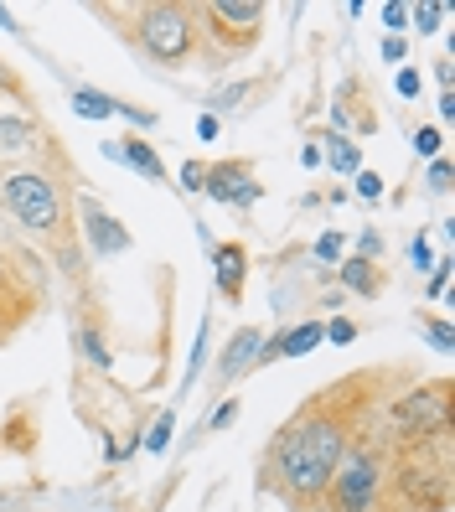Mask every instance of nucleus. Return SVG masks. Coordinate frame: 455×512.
I'll return each mask as SVG.
<instances>
[{
  "label": "nucleus",
  "mask_w": 455,
  "mask_h": 512,
  "mask_svg": "<svg viewBox=\"0 0 455 512\" xmlns=\"http://www.w3.org/2000/svg\"><path fill=\"white\" fill-rule=\"evenodd\" d=\"M264 16H269V6H259V0H202L197 6V32L207 42L212 68L254 52L259 37H264Z\"/></svg>",
  "instance_id": "0eeeda50"
},
{
  "label": "nucleus",
  "mask_w": 455,
  "mask_h": 512,
  "mask_svg": "<svg viewBox=\"0 0 455 512\" xmlns=\"http://www.w3.org/2000/svg\"><path fill=\"white\" fill-rule=\"evenodd\" d=\"M450 476H455V430L424 440V445H409V450H393V461H388L393 512H445Z\"/></svg>",
  "instance_id": "20e7f679"
},
{
  "label": "nucleus",
  "mask_w": 455,
  "mask_h": 512,
  "mask_svg": "<svg viewBox=\"0 0 455 512\" xmlns=\"http://www.w3.org/2000/svg\"><path fill=\"white\" fill-rule=\"evenodd\" d=\"M383 57H388V63H399V57H404V37H388L383 42Z\"/></svg>",
  "instance_id": "2f4dec72"
},
{
  "label": "nucleus",
  "mask_w": 455,
  "mask_h": 512,
  "mask_svg": "<svg viewBox=\"0 0 455 512\" xmlns=\"http://www.w3.org/2000/svg\"><path fill=\"white\" fill-rule=\"evenodd\" d=\"M73 218L83 223L78 228V244H88L99 259H109V254H125L135 238H130V228L119 223L114 213H104V207L94 202V197H73Z\"/></svg>",
  "instance_id": "1a4fd4ad"
},
{
  "label": "nucleus",
  "mask_w": 455,
  "mask_h": 512,
  "mask_svg": "<svg viewBox=\"0 0 455 512\" xmlns=\"http://www.w3.org/2000/svg\"><path fill=\"white\" fill-rule=\"evenodd\" d=\"M419 326H424V337L435 342V352H450V347H455V337H450L445 321H419Z\"/></svg>",
  "instance_id": "a211bd4d"
},
{
  "label": "nucleus",
  "mask_w": 455,
  "mask_h": 512,
  "mask_svg": "<svg viewBox=\"0 0 455 512\" xmlns=\"http://www.w3.org/2000/svg\"><path fill=\"white\" fill-rule=\"evenodd\" d=\"M342 254V233H321L316 238V259H337Z\"/></svg>",
  "instance_id": "5701e85b"
},
{
  "label": "nucleus",
  "mask_w": 455,
  "mask_h": 512,
  "mask_svg": "<svg viewBox=\"0 0 455 512\" xmlns=\"http://www.w3.org/2000/svg\"><path fill=\"white\" fill-rule=\"evenodd\" d=\"M378 16H383L388 32H404V26H409V6H399V0H388V6H383Z\"/></svg>",
  "instance_id": "6ab92c4d"
},
{
  "label": "nucleus",
  "mask_w": 455,
  "mask_h": 512,
  "mask_svg": "<svg viewBox=\"0 0 455 512\" xmlns=\"http://www.w3.org/2000/svg\"><path fill=\"white\" fill-rule=\"evenodd\" d=\"M326 145H331V150H326L321 161H326L331 171H337V176H357V171H362V150H357L347 135H331Z\"/></svg>",
  "instance_id": "dca6fc26"
},
{
  "label": "nucleus",
  "mask_w": 455,
  "mask_h": 512,
  "mask_svg": "<svg viewBox=\"0 0 455 512\" xmlns=\"http://www.w3.org/2000/svg\"><path fill=\"white\" fill-rule=\"evenodd\" d=\"M430 192H450V161H435L430 166Z\"/></svg>",
  "instance_id": "393cba45"
},
{
  "label": "nucleus",
  "mask_w": 455,
  "mask_h": 512,
  "mask_svg": "<svg viewBox=\"0 0 455 512\" xmlns=\"http://www.w3.org/2000/svg\"><path fill=\"white\" fill-rule=\"evenodd\" d=\"M331 125L352 130V135H373L378 130V109H368V78L347 73L337 83V99H331Z\"/></svg>",
  "instance_id": "9d476101"
},
{
  "label": "nucleus",
  "mask_w": 455,
  "mask_h": 512,
  "mask_svg": "<svg viewBox=\"0 0 455 512\" xmlns=\"http://www.w3.org/2000/svg\"><path fill=\"white\" fill-rule=\"evenodd\" d=\"M414 150H419V156H435V161H440V130H419V135H414Z\"/></svg>",
  "instance_id": "4be33fe9"
},
{
  "label": "nucleus",
  "mask_w": 455,
  "mask_h": 512,
  "mask_svg": "<svg viewBox=\"0 0 455 512\" xmlns=\"http://www.w3.org/2000/svg\"><path fill=\"white\" fill-rule=\"evenodd\" d=\"M419 373L409 363H378V368H357L342 373L337 383H321L306 404H295V414L269 435L264 456H259V492L285 502L290 512H306L326 502V487L337 476L342 456L352 440L378 419V409L409 388Z\"/></svg>",
  "instance_id": "f257e3e1"
},
{
  "label": "nucleus",
  "mask_w": 455,
  "mask_h": 512,
  "mask_svg": "<svg viewBox=\"0 0 455 512\" xmlns=\"http://www.w3.org/2000/svg\"><path fill=\"white\" fill-rule=\"evenodd\" d=\"M373 254H383V238L368 228V233H362V244H357V259H373Z\"/></svg>",
  "instance_id": "bb28decb"
},
{
  "label": "nucleus",
  "mask_w": 455,
  "mask_h": 512,
  "mask_svg": "<svg viewBox=\"0 0 455 512\" xmlns=\"http://www.w3.org/2000/svg\"><path fill=\"white\" fill-rule=\"evenodd\" d=\"M109 156H114V161H125L130 171H140L145 182H171L166 166H161V156H156V145L140 140V135H130V140H109Z\"/></svg>",
  "instance_id": "4468645a"
},
{
  "label": "nucleus",
  "mask_w": 455,
  "mask_h": 512,
  "mask_svg": "<svg viewBox=\"0 0 455 512\" xmlns=\"http://www.w3.org/2000/svg\"><path fill=\"white\" fill-rule=\"evenodd\" d=\"M42 295H47V280H42V264L37 254H26L21 244H11L0 233V352H6L21 326L42 311Z\"/></svg>",
  "instance_id": "423d86ee"
},
{
  "label": "nucleus",
  "mask_w": 455,
  "mask_h": 512,
  "mask_svg": "<svg viewBox=\"0 0 455 512\" xmlns=\"http://www.w3.org/2000/svg\"><path fill=\"white\" fill-rule=\"evenodd\" d=\"M52 130H42V119L26 104H0V156H21V150L47 145Z\"/></svg>",
  "instance_id": "9b49d317"
},
{
  "label": "nucleus",
  "mask_w": 455,
  "mask_h": 512,
  "mask_svg": "<svg viewBox=\"0 0 455 512\" xmlns=\"http://www.w3.org/2000/svg\"><path fill=\"white\" fill-rule=\"evenodd\" d=\"M259 347H264V331L259 326H238L228 337V347H223V357H218V368H212V388H228L238 373H249Z\"/></svg>",
  "instance_id": "f8f14e48"
},
{
  "label": "nucleus",
  "mask_w": 455,
  "mask_h": 512,
  "mask_svg": "<svg viewBox=\"0 0 455 512\" xmlns=\"http://www.w3.org/2000/svg\"><path fill=\"white\" fill-rule=\"evenodd\" d=\"M202 182H207V161H187V166H181V187H187V192H202Z\"/></svg>",
  "instance_id": "aec40b11"
},
{
  "label": "nucleus",
  "mask_w": 455,
  "mask_h": 512,
  "mask_svg": "<svg viewBox=\"0 0 455 512\" xmlns=\"http://www.w3.org/2000/svg\"><path fill=\"white\" fill-rule=\"evenodd\" d=\"M419 88H424V78H419L414 68H404V73H399V94H404V99H414Z\"/></svg>",
  "instance_id": "cd10ccee"
},
{
  "label": "nucleus",
  "mask_w": 455,
  "mask_h": 512,
  "mask_svg": "<svg viewBox=\"0 0 455 512\" xmlns=\"http://www.w3.org/2000/svg\"><path fill=\"white\" fill-rule=\"evenodd\" d=\"M352 337H357L352 321H331V326H326V342H352Z\"/></svg>",
  "instance_id": "a878e982"
},
{
  "label": "nucleus",
  "mask_w": 455,
  "mask_h": 512,
  "mask_svg": "<svg viewBox=\"0 0 455 512\" xmlns=\"http://www.w3.org/2000/svg\"><path fill=\"white\" fill-rule=\"evenodd\" d=\"M218 130H223L218 114H202V119H197V135H202V140H218Z\"/></svg>",
  "instance_id": "c85d7f7f"
},
{
  "label": "nucleus",
  "mask_w": 455,
  "mask_h": 512,
  "mask_svg": "<svg viewBox=\"0 0 455 512\" xmlns=\"http://www.w3.org/2000/svg\"><path fill=\"white\" fill-rule=\"evenodd\" d=\"M114 104H119V99L99 94V88H78V94H73V109H78L83 119H104V114H114Z\"/></svg>",
  "instance_id": "f3484780"
},
{
  "label": "nucleus",
  "mask_w": 455,
  "mask_h": 512,
  "mask_svg": "<svg viewBox=\"0 0 455 512\" xmlns=\"http://www.w3.org/2000/svg\"><path fill=\"white\" fill-rule=\"evenodd\" d=\"M435 16H445V11L440 6H409V21L419 26V32H435V26H440Z\"/></svg>",
  "instance_id": "412c9836"
},
{
  "label": "nucleus",
  "mask_w": 455,
  "mask_h": 512,
  "mask_svg": "<svg viewBox=\"0 0 455 512\" xmlns=\"http://www.w3.org/2000/svg\"><path fill=\"white\" fill-rule=\"evenodd\" d=\"M99 16L114 21V32L125 37L145 63L156 68H192V63H207V42L197 32V6L192 0H135V6H94Z\"/></svg>",
  "instance_id": "7ed1b4c3"
},
{
  "label": "nucleus",
  "mask_w": 455,
  "mask_h": 512,
  "mask_svg": "<svg viewBox=\"0 0 455 512\" xmlns=\"http://www.w3.org/2000/svg\"><path fill=\"white\" fill-rule=\"evenodd\" d=\"M373 425L393 450H409V445H424L435 435H450L455 430V383L445 373L414 378L409 388H399V394L378 409Z\"/></svg>",
  "instance_id": "39448f33"
},
{
  "label": "nucleus",
  "mask_w": 455,
  "mask_h": 512,
  "mask_svg": "<svg viewBox=\"0 0 455 512\" xmlns=\"http://www.w3.org/2000/svg\"><path fill=\"white\" fill-rule=\"evenodd\" d=\"M445 285H450V259H440V264H435V280H430V295H445Z\"/></svg>",
  "instance_id": "c756f323"
},
{
  "label": "nucleus",
  "mask_w": 455,
  "mask_h": 512,
  "mask_svg": "<svg viewBox=\"0 0 455 512\" xmlns=\"http://www.w3.org/2000/svg\"><path fill=\"white\" fill-rule=\"evenodd\" d=\"M166 435H171V414H161V425H156V435H150V445L161 450V445H166Z\"/></svg>",
  "instance_id": "473e14b6"
},
{
  "label": "nucleus",
  "mask_w": 455,
  "mask_h": 512,
  "mask_svg": "<svg viewBox=\"0 0 455 512\" xmlns=\"http://www.w3.org/2000/svg\"><path fill=\"white\" fill-rule=\"evenodd\" d=\"M306 512H331V507H326V502H316V507H306Z\"/></svg>",
  "instance_id": "f704fd0d"
},
{
  "label": "nucleus",
  "mask_w": 455,
  "mask_h": 512,
  "mask_svg": "<svg viewBox=\"0 0 455 512\" xmlns=\"http://www.w3.org/2000/svg\"><path fill=\"white\" fill-rule=\"evenodd\" d=\"M233 414H238V404L228 399V404H223L218 414H207V430H223V425H228V419H233Z\"/></svg>",
  "instance_id": "7c9ffc66"
},
{
  "label": "nucleus",
  "mask_w": 455,
  "mask_h": 512,
  "mask_svg": "<svg viewBox=\"0 0 455 512\" xmlns=\"http://www.w3.org/2000/svg\"><path fill=\"white\" fill-rule=\"evenodd\" d=\"M357 197H368V202H373V197H383V182H378L373 171H357Z\"/></svg>",
  "instance_id": "b1692460"
},
{
  "label": "nucleus",
  "mask_w": 455,
  "mask_h": 512,
  "mask_svg": "<svg viewBox=\"0 0 455 512\" xmlns=\"http://www.w3.org/2000/svg\"><path fill=\"white\" fill-rule=\"evenodd\" d=\"M244 280H249V249L228 238V244L212 249V285H218V295L228 306H238L244 300Z\"/></svg>",
  "instance_id": "ddd939ff"
},
{
  "label": "nucleus",
  "mask_w": 455,
  "mask_h": 512,
  "mask_svg": "<svg viewBox=\"0 0 455 512\" xmlns=\"http://www.w3.org/2000/svg\"><path fill=\"white\" fill-rule=\"evenodd\" d=\"M435 73H440V83H445V94H450V78H455V63H450V57H440V68H435Z\"/></svg>",
  "instance_id": "72a5a7b5"
},
{
  "label": "nucleus",
  "mask_w": 455,
  "mask_h": 512,
  "mask_svg": "<svg viewBox=\"0 0 455 512\" xmlns=\"http://www.w3.org/2000/svg\"><path fill=\"white\" fill-rule=\"evenodd\" d=\"M202 192H207L212 202H223V207H254V202L264 197L259 171H254V161H244V156H233V161H212V166H207Z\"/></svg>",
  "instance_id": "6e6552de"
},
{
  "label": "nucleus",
  "mask_w": 455,
  "mask_h": 512,
  "mask_svg": "<svg viewBox=\"0 0 455 512\" xmlns=\"http://www.w3.org/2000/svg\"><path fill=\"white\" fill-rule=\"evenodd\" d=\"M337 280H342L352 295H362V300H378V295H383V285H388L383 264H373V259H357V254L337 269Z\"/></svg>",
  "instance_id": "2eb2a0df"
},
{
  "label": "nucleus",
  "mask_w": 455,
  "mask_h": 512,
  "mask_svg": "<svg viewBox=\"0 0 455 512\" xmlns=\"http://www.w3.org/2000/svg\"><path fill=\"white\" fill-rule=\"evenodd\" d=\"M0 207L16 218V228L47 249L57 269L78 275L83 269V244L73 228V187H68V166H11L0 171Z\"/></svg>",
  "instance_id": "f03ea898"
}]
</instances>
